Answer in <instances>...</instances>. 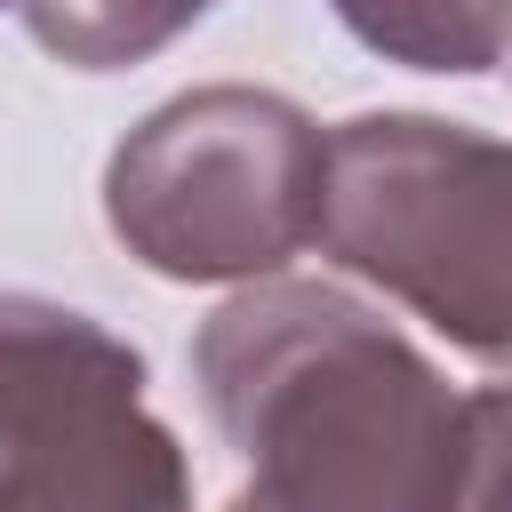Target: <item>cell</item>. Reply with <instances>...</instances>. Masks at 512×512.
<instances>
[{"label":"cell","instance_id":"obj_1","mask_svg":"<svg viewBox=\"0 0 512 512\" xmlns=\"http://www.w3.org/2000/svg\"><path fill=\"white\" fill-rule=\"evenodd\" d=\"M192 384L272 512H440L464 400L336 280H248L192 336Z\"/></svg>","mask_w":512,"mask_h":512},{"label":"cell","instance_id":"obj_2","mask_svg":"<svg viewBox=\"0 0 512 512\" xmlns=\"http://www.w3.org/2000/svg\"><path fill=\"white\" fill-rule=\"evenodd\" d=\"M312 240L464 360L512 376V144L440 112H360L328 136Z\"/></svg>","mask_w":512,"mask_h":512},{"label":"cell","instance_id":"obj_3","mask_svg":"<svg viewBox=\"0 0 512 512\" xmlns=\"http://www.w3.org/2000/svg\"><path fill=\"white\" fill-rule=\"evenodd\" d=\"M328 136L320 120L248 80H208L144 112L104 160L112 240L184 288L272 280L320 232Z\"/></svg>","mask_w":512,"mask_h":512},{"label":"cell","instance_id":"obj_4","mask_svg":"<svg viewBox=\"0 0 512 512\" xmlns=\"http://www.w3.org/2000/svg\"><path fill=\"white\" fill-rule=\"evenodd\" d=\"M0 512H192L144 352L32 288H0Z\"/></svg>","mask_w":512,"mask_h":512},{"label":"cell","instance_id":"obj_5","mask_svg":"<svg viewBox=\"0 0 512 512\" xmlns=\"http://www.w3.org/2000/svg\"><path fill=\"white\" fill-rule=\"evenodd\" d=\"M336 24L408 72L480 80L512 56V0H328Z\"/></svg>","mask_w":512,"mask_h":512},{"label":"cell","instance_id":"obj_6","mask_svg":"<svg viewBox=\"0 0 512 512\" xmlns=\"http://www.w3.org/2000/svg\"><path fill=\"white\" fill-rule=\"evenodd\" d=\"M32 48H48L72 72H128L184 40L216 0H16Z\"/></svg>","mask_w":512,"mask_h":512},{"label":"cell","instance_id":"obj_7","mask_svg":"<svg viewBox=\"0 0 512 512\" xmlns=\"http://www.w3.org/2000/svg\"><path fill=\"white\" fill-rule=\"evenodd\" d=\"M440 512H512V384H488L464 400L456 472H448Z\"/></svg>","mask_w":512,"mask_h":512},{"label":"cell","instance_id":"obj_8","mask_svg":"<svg viewBox=\"0 0 512 512\" xmlns=\"http://www.w3.org/2000/svg\"><path fill=\"white\" fill-rule=\"evenodd\" d=\"M224 512H272V504H264V496H256V488H240V496H232V504H224Z\"/></svg>","mask_w":512,"mask_h":512}]
</instances>
